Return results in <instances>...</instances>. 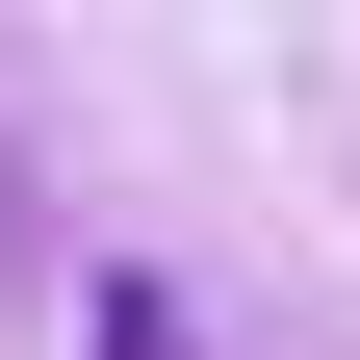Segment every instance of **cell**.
Masks as SVG:
<instances>
[{
    "instance_id": "1",
    "label": "cell",
    "mask_w": 360,
    "mask_h": 360,
    "mask_svg": "<svg viewBox=\"0 0 360 360\" xmlns=\"http://www.w3.org/2000/svg\"><path fill=\"white\" fill-rule=\"evenodd\" d=\"M77 335H103V360H206V335H180V309H155V283H103V309H77Z\"/></svg>"
}]
</instances>
